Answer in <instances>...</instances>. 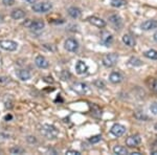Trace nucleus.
<instances>
[{"instance_id": "1", "label": "nucleus", "mask_w": 157, "mask_h": 155, "mask_svg": "<svg viewBox=\"0 0 157 155\" xmlns=\"http://www.w3.org/2000/svg\"><path fill=\"white\" fill-rule=\"evenodd\" d=\"M40 132H41L42 135H44L46 138H49V139H54L59 135V131H58V129L56 128L55 126L47 125V124L41 126V128H40Z\"/></svg>"}, {"instance_id": "2", "label": "nucleus", "mask_w": 157, "mask_h": 155, "mask_svg": "<svg viewBox=\"0 0 157 155\" xmlns=\"http://www.w3.org/2000/svg\"><path fill=\"white\" fill-rule=\"evenodd\" d=\"M117 60H118V56L114 54V52H111V54H106L104 56L102 62L105 67L111 68L113 66H115V64L117 63Z\"/></svg>"}, {"instance_id": "3", "label": "nucleus", "mask_w": 157, "mask_h": 155, "mask_svg": "<svg viewBox=\"0 0 157 155\" xmlns=\"http://www.w3.org/2000/svg\"><path fill=\"white\" fill-rule=\"evenodd\" d=\"M52 9V4L49 2H38L33 4L32 10L36 13H47Z\"/></svg>"}, {"instance_id": "4", "label": "nucleus", "mask_w": 157, "mask_h": 155, "mask_svg": "<svg viewBox=\"0 0 157 155\" xmlns=\"http://www.w3.org/2000/svg\"><path fill=\"white\" fill-rule=\"evenodd\" d=\"M72 89L77 93H78V95H86V93L90 92V87L86 83H83V82L75 83L72 85Z\"/></svg>"}, {"instance_id": "5", "label": "nucleus", "mask_w": 157, "mask_h": 155, "mask_svg": "<svg viewBox=\"0 0 157 155\" xmlns=\"http://www.w3.org/2000/svg\"><path fill=\"white\" fill-rule=\"evenodd\" d=\"M0 47L7 52H14L18 47V43L13 40H1L0 41Z\"/></svg>"}, {"instance_id": "6", "label": "nucleus", "mask_w": 157, "mask_h": 155, "mask_svg": "<svg viewBox=\"0 0 157 155\" xmlns=\"http://www.w3.org/2000/svg\"><path fill=\"white\" fill-rule=\"evenodd\" d=\"M141 143V136L139 134H134V135L129 136L126 139V145L130 148H135Z\"/></svg>"}, {"instance_id": "7", "label": "nucleus", "mask_w": 157, "mask_h": 155, "mask_svg": "<svg viewBox=\"0 0 157 155\" xmlns=\"http://www.w3.org/2000/svg\"><path fill=\"white\" fill-rule=\"evenodd\" d=\"M110 132H111V134H113L114 136L121 137V136H123L124 134H125L126 127L123 126V125H121V124H114V125L111 127Z\"/></svg>"}, {"instance_id": "8", "label": "nucleus", "mask_w": 157, "mask_h": 155, "mask_svg": "<svg viewBox=\"0 0 157 155\" xmlns=\"http://www.w3.org/2000/svg\"><path fill=\"white\" fill-rule=\"evenodd\" d=\"M65 48L70 52H75L78 49V43L75 39L69 38L65 41Z\"/></svg>"}, {"instance_id": "9", "label": "nucleus", "mask_w": 157, "mask_h": 155, "mask_svg": "<svg viewBox=\"0 0 157 155\" xmlns=\"http://www.w3.org/2000/svg\"><path fill=\"white\" fill-rule=\"evenodd\" d=\"M88 21L90 22L92 25H94V26L97 27H100V29H103V27L106 26V22L105 20H103L102 18H100V17H97V16H90L87 18Z\"/></svg>"}, {"instance_id": "10", "label": "nucleus", "mask_w": 157, "mask_h": 155, "mask_svg": "<svg viewBox=\"0 0 157 155\" xmlns=\"http://www.w3.org/2000/svg\"><path fill=\"white\" fill-rule=\"evenodd\" d=\"M109 21L110 23L114 26L115 29H121L123 27V20L118 15H112V16L109 17Z\"/></svg>"}, {"instance_id": "11", "label": "nucleus", "mask_w": 157, "mask_h": 155, "mask_svg": "<svg viewBox=\"0 0 157 155\" xmlns=\"http://www.w3.org/2000/svg\"><path fill=\"white\" fill-rule=\"evenodd\" d=\"M101 41L105 46H110L113 42V36L108 32H103L101 35Z\"/></svg>"}, {"instance_id": "12", "label": "nucleus", "mask_w": 157, "mask_h": 155, "mask_svg": "<svg viewBox=\"0 0 157 155\" xmlns=\"http://www.w3.org/2000/svg\"><path fill=\"white\" fill-rule=\"evenodd\" d=\"M140 29L143 30H151L157 29V21L156 20H146L140 24Z\"/></svg>"}, {"instance_id": "13", "label": "nucleus", "mask_w": 157, "mask_h": 155, "mask_svg": "<svg viewBox=\"0 0 157 155\" xmlns=\"http://www.w3.org/2000/svg\"><path fill=\"white\" fill-rule=\"evenodd\" d=\"M25 25L29 27V29H34V30H41L44 29V22L41 20H36V21H29V23H24Z\"/></svg>"}, {"instance_id": "14", "label": "nucleus", "mask_w": 157, "mask_h": 155, "mask_svg": "<svg viewBox=\"0 0 157 155\" xmlns=\"http://www.w3.org/2000/svg\"><path fill=\"white\" fill-rule=\"evenodd\" d=\"M88 70V65L86 64V62L84 61H78L77 64H75V72H77L78 75H84V73L87 72Z\"/></svg>"}, {"instance_id": "15", "label": "nucleus", "mask_w": 157, "mask_h": 155, "mask_svg": "<svg viewBox=\"0 0 157 155\" xmlns=\"http://www.w3.org/2000/svg\"><path fill=\"white\" fill-rule=\"evenodd\" d=\"M35 63H36V65L38 66L39 68H47L49 66V62L47 61L46 58H44L43 56H38L36 58V60H35Z\"/></svg>"}, {"instance_id": "16", "label": "nucleus", "mask_w": 157, "mask_h": 155, "mask_svg": "<svg viewBox=\"0 0 157 155\" xmlns=\"http://www.w3.org/2000/svg\"><path fill=\"white\" fill-rule=\"evenodd\" d=\"M121 40H123V42L129 47H134V46H135V44H136L134 37L132 36V35H130V34H125L123 36V38H121Z\"/></svg>"}, {"instance_id": "17", "label": "nucleus", "mask_w": 157, "mask_h": 155, "mask_svg": "<svg viewBox=\"0 0 157 155\" xmlns=\"http://www.w3.org/2000/svg\"><path fill=\"white\" fill-rule=\"evenodd\" d=\"M123 79L124 78H123V76H121V73L118 72H112L110 73V76H109V81L113 84L121 83V81H123Z\"/></svg>"}, {"instance_id": "18", "label": "nucleus", "mask_w": 157, "mask_h": 155, "mask_svg": "<svg viewBox=\"0 0 157 155\" xmlns=\"http://www.w3.org/2000/svg\"><path fill=\"white\" fill-rule=\"evenodd\" d=\"M68 15H69L71 18L73 19H78V17H81V15H82V12H81V10L78 9L77 6H71L68 9Z\"/></svg>"}, {"instance_id": "19", "label": "nucleus", "mask_w": 157, "mask_h": 155, "mask_svg": "<svg viewBox=\"0 0 157 155\" xmlns=\"http://www.w3.org/2000/svg\"><path fill=\"white\" fill-rule=\"evenodd\" d=\"M11 16H12L13 19L19 20V19H22V18H24V17H25V12L23 11V10H21V9H16V10H14V11L12 12Z\"/></svg>"}, {"instance_id": "20", "label": "nucleus", "mask_w": 157, "mask_h": 155, "mask_svg": "<svg viewBox=\"0 0 157 155\" xmlns=\"http://www.w3.org/2000/svg\"><path fill=\"white\" fill-rule=\"evenodd\" d=\"M17 76H18V78L21 81H27L30 79V73L26 69H19L17 72Z\"/></svg>"}, {"instance_id": "21", "label": "nucleus", "mask_w": 157, "mask_h": 155, "mask_svg": "<svg viewBox=\"0 0 157 155\" xmlns=\"http://www.w3.org/2000/svg\"><path fill=\"white\" fill-rule=\"evenodd\" d=\"M147 84H148V87L150 88V90L157 93V79L149 78L148 80H147Z\"/></svg>"}, {"instance_id": "22", "label": "nucleus", "mask_w": 157, "mask_h": 155, "mask_svg": "<svg viewBox=\"0 0 157 155\" xmlns=\"http://www.w3.org/2000/svg\"><path fill=\"white\" fill-rule=\"evenodd\" d=\"M113 153L114 154H118V155H129V151L126 147H123V146H115L113 148Z\"/></svg>"}, {"instance_id": "23", "label": "nucleus", "mask_w": 157, "mask_h": 155, "mask_svg": "<svg viewBox=\"0 0 157 155\" xmlns=\"http://www.w3.org/2000/svg\"><path fill=\"white\" fill-rule=\"evenodd\" d=\"M144 56L148 59L151 60H157V50L155 49H149L144 52Z\"/></svg>"}, {"instance_id": "24", "label": "nucleus", "mask_w": 157, "mask_h": 155, "mask_svg": "<svg viewBox=\"0 0 157 155\" xmlns=\"http://www.w3.org/2000/svg\"><path fill=\"white\" fill-rule=\"evenodd\" d=\"M134 116H135L136 118L138 119V121H144V122H147L149 119L148 115H146L144 112H141V111H136L135 113H134Z\"/></svg>"}, {"instance_id": "25", "label": "nucleus", "mask_w": 157, "mask_h": 155, "mask_svg": "<svg viewBox=\"0 0 157 155\" xmlns=\"http://www.w3.org/2000/svg\"><path fill=\"white\" fill-rule=\"evenodd\" d=\"M126 0H111V6L113 7H121L126 6Z\"/></svg>"}, {"instance_id": "26", "label": "nucleus", "mask_w": 157, "mask_h": 155, "mask_svg": "<svg viewBox=\"0 0 157 155\" xmlns=\"http://www.w3.org/2000/svg\"><path fill=\"white\" fill-rule=\"evenodd\" d=\"M129 64L132 65V66H140L143 64V62H141L140 60L138 59V58H134L132 57L130 60H129Z\"/></svg>"}, {"instance_id": "27", "label": "nucleus", "mask_w": 157, "mask_h": 155, "mask_svg": "<svg viewBox=\"0 0 157 155\" xmlns=\"http://www.w3.org/2000/svg\"><path fill=\"white\" fill-rule=\"evenodd\" d=\"M11 154H23L25 152V150L23 148H20V147H14L10 150Z\"/></svg>"}, {"instance_id": "28", "label": "nucleus", "mask_w": 157, "mask_h": 155, "mask_svg": "<svg viewBox=\"0 0 157 155\" xmlns=\"http://www.w3.org/2000/svg\"><path fill=\"white\" fill-rule=\"evenodd\" d=\"M100 141H102V135H101V134H98V135H94V136H92L89 138V143H91V144H97Z\"/></svg>"}, {"instance_id": "29", "label": "nucleus", "mask_w": 157, "mask_h": 155, "mask_svg": "<svg viewBox=\"0 0 157 155\" xmlns=\"http://www.w3.org/2000/svg\"><path fill=\"white\" fill-rule=\"evenodd\" d=\"M69 78H70V73L68 72H66V70H64V72H62V75H61V79H62V80H64V81L68 80Z\"/></svg>"}, {"instance_id": "30", "label": "nucleus", "mask_w": 157, "mask_h": 155, "mask_svg": "<svg viewBox=\"0 0 157 155\" xmlns=\"http://www.w3.org/2000/svg\"><path fill=\"white\" fill-rule=\"evenodd\" d=\"M150 111L153 114H157V103H153V104H151V106H150Z\"/></svg>"}, {"instance_id": "31", "label": "nucleus", "mask_w": 157, "mask_h": 155, "mask_svg": "<svg viewBox=\"0 0 157 155\" xmlns=\"http://www.w3.org/2000/svg\"><path fill=\"white\" fill-rule=\"evenodd\" d=\"M94 85L97 86L98 88H105V84H104L103 81H95L94 82Z\"/></svg>"}, {"instance_id": "32", "label": "nucleus", "mask_w": 157, "mask_h": 155, "mask_svg": "<svg viewBox=\"0 0 157 155\" xmlns=\"http://www.w3.org/2000/svg\"><path fill=\"white\" fill-rule=\"evenodd\" d=\"M67 155H81V153L78 151H75V150H67L66 151Z\"/></svg>"}, {"instance_id": "33", "label": "nucleus", "mask_w": 157, "mask_h": 155, "mask_svg": "<svg viewBox=\"0 0 157 155\" xmlns=\"http://www.w3.org/2000/svg\"><path fill=\"white\" fill-rule=\"evenodd\" d=\"M15 2V0H3V3L6 6H13Z\"/></svg>"}, {"instance_id": "34", "label": "nucleus", "mask_w": 157, "mask_h": 155, "mask_svg": "<svg viewBox=\"0 0 157 155\" xmlns=\"http://www.w3.org/2000/svg\"><path fill=\"white\" fill-rule=\"evenodd\" d=\"M12 118H13V116L11 115V114H7V115H6L4 119H6V121H9V119H12Z\"/></svg>"}, {"instance_id": "35", "label": "nucleus", "mask_w": 157, "mask_h": 155, "mask_svg": "<svg viewBox=\"0 0 157 155\" xmlns=\"http://www.w3.org/2000/svg\"><path fill=\"white\" fill-rule=\"evenodd\" d=\"M153 38H154V40H155V41L157 42V32L153 35Z\"/></svg>"}, {"instance_id": "36", "label": "nucleus", "mask_w": 157, "mask_h": 155, "mask_svg": "<svg viewBox=\"0 0 157 155\" xmlns=\"http://www.w3.org/2000/svg\"><path fill=\"white\" fill-rule=\"evenodd\" d=\"M26 1H29V3H36L37 0H26Z\"/></svg>"}, {"instance_id": "37", "label": "nucleus", "mask_w": 157, "mask_h": 155, "mask_svg": "<svg viewBox=\"0 0 157 155\" xmlns=\"http://www.w3.org/2000/svg\"><path fill=\"white\" fill-rule=\"evenodd\" d=\"M154 128H155V130L157 131V124H155V125H154Z\"/></svg>"}]
</instances>
